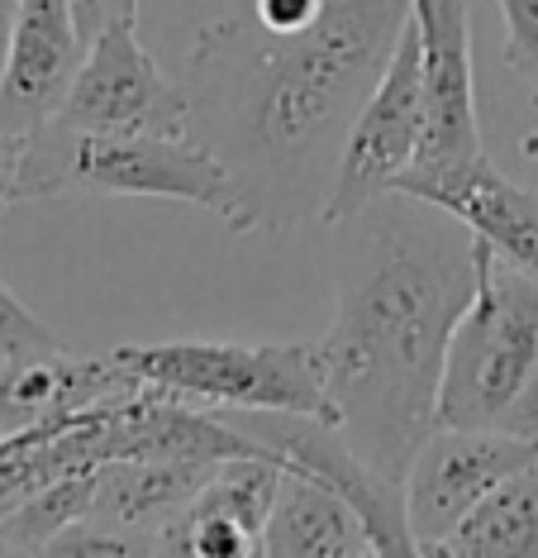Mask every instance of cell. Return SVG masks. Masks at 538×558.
<instances>
[{
  "instance_id": "6da1fadb",
  "label": "cell",
  "mask_w": 538,
  "mask_h": 558,
  "mask_svg": "<svg viewBox=\"0 0 538 558\" xmlns=\"http://www.w3.org/2000/svg\"><path fill=\"white\" fill-rule=\"evenodd\" d=\"M405 20L409 0H325V15L301 34H272L258 15L200 24L182 92L191 134L239 182V234L319 215L343 134L387 72Z\"/></svg>"
},
{
  "instance_id": "7a4b0ae2",
  "label": "cell",
  "mask_w": 538,
  "mask_h": 558,
  "mask_svg": "<svg viewBox=\"0 0 538 558\" xmlns=\"http://www.w3.org/2000/svg\"><path fill=\"white\" fill-rule=\"evenodd\" d=\"M339 230L319 373L353 449L405 482L433 429L448 339L477 291V248L457 215L409 192H387Z\"/></svg>"
},
{
  "instance_id": "3957f363",
  "label": "cell",
  "mask_w": 538,
  "mask_h": 558,
  "mask_svg": "<svg viewBox=\"0 0 538 558\" xmlns=\"http://www.w3.org/2000/svg\"><path fill=\"white\" fill-rule=\"evenodd\" d=\"M62 192L186 201V206L220 215L234 234L243 225L234 172L196 134H82L48 120L29 138H10L0 215L24 201H48Z\"/></svg>"
},
{
  "instance_id": "277c9868",
  "label": "cell",
  "mask_w": 538,
  "mask_h": 558,
  "mask_svg": "<svg viewBox=\"0 0 538 558\" xmlns=\"http://www.w3.org/2000/svg\"><path fill=\"white\" fill-rule=\"evenodd\" d=\"M477 248V291L448 339L433 425L505 429L538 439V277Z\"/></svg>"
},
{
  "instance_id": "5b68a950",
  "label": "cell",
  "mask_w": 538,
  "mask_h": 558,
  "mask_svg": "<svg viewBox=\"0 0 538 558\" xmlns=\"http://www.w3.org/2000/svg\"><path fill=\"white\" fill-rule=\"evenodd\" d=\"M114 359L130 363L148 387H162L191 405L215 411H296L334 421L315 344H220V339H172V344H124Z\"/></svg>"
},
{
  "instance_id": "8992f818",
  "label": "cell",
  "mask_w": 538,
  "mask_h": 558,
  "mask_svg": "<svg viewBox=\"0 0 538 558\" xmlns=\"http://www.w3.org/2000/svg\"><path fill=\"white\" fill-rule=\"evenodd\" d=\"M425 124H429L425 53H419V29H415V15H409L401 39H395L387 72L377 77V86H371L367 100L357 106L349 134H343L334 182H329V192H325L319 220H325L329 230H339L343 220H353L371 201L395 192V182H401L419 158Z\"/></svg>"
},
{
  "instance_id": "52a82bcc",
  "label": "cell",
  "mask_w": 538,
  "mask_h": 558,
  "mask_svg": "<svg viewBox=\"0 0 538 558\" xmlns=\"http://www.w3.org/2000/svg\"><path fill=\"white\" fill-rule=\"evenodd\" d=\"M529 463H538V439L529 435L433 425L405 473V515L419 554L443 544L505 477Z\"/></svg>"
},
{
  "instance_id": "ba28073f",
  "label": "cell",
  "mask_w": 538,
  "mask_h": 558,
  "mask_svg": "<svg viewBox=\"0 0 538 558\" xmlns=\"http://www.w3.org/2000/svg\"><path fill=\"white\" fill-rule=\"evenodd\" d=\"M234 425L258 439L267 453H277L286 468L339 492L367 525L377 554H419L405 515V482L371 468L353 449V439L343 435V425L319 421V415H296V411H243Z\"/></svg>"
},
{
  "instance_id": "9c48e42d",
  "label": "cell",
  "mask_w": 538,
  "mask_h": 558,
  "mask_svg": "<svg viewBox=\"0 0 538 558\" xmlns=\"http://www.w3.org/2000/svg\"><path fill=\"white\" fill-rule=\"evenodd\" d=\"M53 120L82 134H191V100L138 44V20H120L91 39Z\"/></svg>"
},
{
  "instance_id": "30bf717a",
  "label": "cell",
  "mask_w": 538,
  "mask_h": 558,
  "mask_svg": "<svg viewBox=\"0 0 538 558\" xmlns=\"http://www.w3.org/2000/svg\"><path fill=\"white\" fill-rule=\"evenodd\" d=\"M425 53V144L415 158V177L463 168L481 158L477 120V72H472V0H409Z\"/></svg>"
},
{
  "instance_id": "8fae6325",
  "label": "cell",
  "mask_w": 538,
  "mask_h": 558,
  "mask_svg": "<svg viewBox=\"0 0 538 558\" xmlns=\"http://www.w3.org/2000/svg\"><path fill=\"white\" fill-rule=\"evenodd\" d=\"M86 48L72 0H20L0 68V134L29 138L44 130L68 100Z\"/></svg>"
},
{
  "instance_id": "7c38bea8",
  "label": "cell",
  "mask_w": 538,
  "mask_h": 558,
  "mask_svg": "<svg viewBox=\"0 0 538 558\" xmlns=\"http://www.w3.org/2000/svg\"><path fill=\"white\" fill-rule=\"evenodd\" d=\"M395 192H409V196L429 201V206H443L481 244H491L501 253L505 263L538 277V186L510 182L486 154L463 162V168L429 172V177L405 172L395 182Z\"/></svg>"
},
{
  "instance_id": "4fadbf2b",
  "label": "cell",
  "mask_w": 538,
  "mask_h": 558,
  "mask_svg": "<svg viewBox=\"0 0 538 558\" xmlns=\"http://www.w3.org/2000/svg\"><path fill=\"white\" fill-rule=\"evenodd\" d=\"M220 473V463L191 459H106L96 463V492L86 506V525L124 539L130 554H152V539L182 506Z\"/></svg>"
},
{
  "instance_id": "5bb4252c",
  "label": "cell",
  "mask_w": 538,
  "mask_h": 558,
  "mask_svg": "<svg viewBox=\"0 0 538 558\" xmlns=\"http://www.w3.org/2000/svg\"><path fill=\"white\" fill-rule=\"evenodd\" d=\"M262 554L272 558H371L367 525L339 492H329L325 482L286 468L277 487V506L267 515L262 530Z\"/></svg>"
},
{
  "instance_id": "9a60e30c",
  "label": "cell",
  "mask_w": 538,
  "mask_h": 558,
  "mask_svg": "<svg viewBox=\"0 0 538 558\" xmlns=\"http://www.w3.org/2000/svg\"><path fill=\"white\" fill-rule=\"evenodd\" d=\"M429 554L457 558H538V463L519 468Z\"/></svg>"
},
{
  "instance_id": "2e32d148",
  "label": "cell",
  "mask_w": 538,
  "mask_h": 558,
  "mask_svg": "<svg viewBox=\"0 0 538 558\" xmlns=\"http://www.w3.org/2000/svg\"><path fill=\"white\" fill-rule=\"evenodd\" d=\"M58 349H62V339L0 282V363L38 359V353H58Z\"/></svg>"
},
{
  "instance_id": "e0dca14e",
  "label": "cell",
  "mask_w": 538,
  "mask_h": 558,
  "mask_svg": "<svg viewBox=\"0 0 538 558\" xmlns=\"http://www.w3.org/2000/svg\"><path fill=\"white\" fill-rule=\"evenodd\" d=\"M505 15V62L538 100V0H496Z\"/></svg>"
},
{
  "instance_id": "ac0fdd59",
  "label": "cell",
  "mask_w": 538,
  "mask_h": 558,
  "mask_svg": "<svg viewBox=\"0 0 538 558\" xmlns=\"http://www.w3.org/2000/svg\"><path fill=\"white\" fill-rule=\"evenodd\" d=\"M253 15L272 34H301L325 15V0H253Z\"/></svg>"
},
{
  "instance_id": "d6986e66",
  "label": "cell",
  "mask_w": 538,
  "mask_h": 558,
  "mask_svg": "<svg viewBox=\"0 0 538 558\" xmlns=\"http://www.w3.org/2000/svg\"><path fill=\"white\" fill-rule=\"evenodd\" d=\"M72 15H76V29L86 34V44H91L110 24L138 20V0H72Z\"/></svg>"
},
{
  "instance_id": "ffe728a7",
  "label": "cell",
  "mask_w": 538,
  "mask_h": 558,
  "mask_svg": "<svg viewBox=\"0 0 538 558\" xmlns=\"http://www.w3.org/2000/svg\"><path fill=\"white\" fill-rule=\"evenodd\" d=\"M20 0H0V68H5V48H10V24H15Z\"/></svg>"
},
{
  "instance_id": "44dd1931",
  "label": "cell",
  "mask_w": 538,
  "mask_h": 558,
  "mask_svg": "<svg viewBox=\"0 0 538 558\" xmlns=\"http://www.w3.org/2000/svg\"><path fill=\"white\" fill-rule=\"evenodd\" d=\"M519 154H524V158H529V154H538V124H534V130H529V134H524V144H519Z\"/></svg>"
},
{
  "instance_id": "7402d4cb",
  "label": "cell",
  "mask_w": 538,
  "mask_h": 558,
  "mask_svg": "<svg viewBox=\"0 0 538 558\" xmlns=\"http://www.w3.org/2000/svg\"><path fill=\"white\" fill-rule=\"evenodd\" d=\"M5 168H10V138L0 134V182H5Z\"/></svg>"
},
{
  "instance_id": "603a6c76",
  "label": "cell",
  "mask_w": 538,
  "mask_h": 558,
  "mask_svg": "<svg viewBox=\"0 0 538 558\" xmlns=\"http://www.w3.org/2000/svg\"><path fill=\"white\" fill-rule=\"evenodd\" d=\"M529 158H534V162H538V154H529Z\"/></svg>"
}]
</instances>
